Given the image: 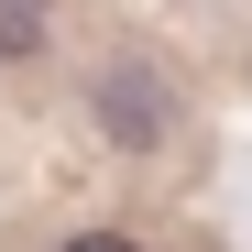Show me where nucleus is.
<instances>
[{"label": "nucleus", "instance_id": "obj_1", "mask_svg": "<svg viewBox=\"0 0 252 252\" xmlns=\"http://www.w3.org/2000/svg\"><path fill=\"white\" fill-rule=\"evenodd\" d=\"M88 121H99L110 154H164L176 121H187V88H176L154 55H99V66H88Z\"/></svg>", "mask_w": 252, "mask_h": 252}, {"label": "nucleus", "instance_id": "obj_2", "mask_svg": "<svg viewBox=\"0 0 252 252\" xmlns=\"http://www.w3.org/2000/svg\"><path fill=\"white\" fill-rule=\"evenodd\" d=\"M44 33H55L44 0H0V55H44Z\"/></svg>", "mask_w": 252, "mask_h": 252}, {"label": "nucleus", "instance_id": "obj_3", "mask_svg": "<svg viewBox=\"0 0 252 252\" xmlns=\"http://www.w3.org/2000/svg\"><path fill=\"white\" fill-rule=\"evenodd\" d=\"M66 252H143V241H121V230H77Z\"/></svg>", "mask_w": 252, "mask_h": 252}]
</instances>
